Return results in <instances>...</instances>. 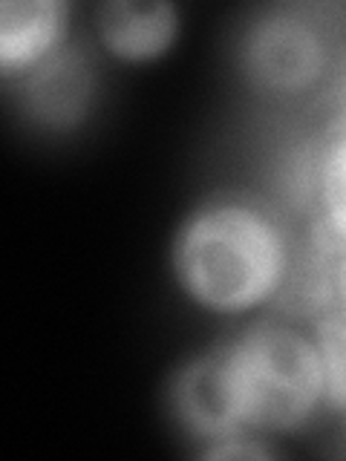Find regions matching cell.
I'll return each mask as SVG.
<instances>
[{
    "label": "cell",
    "instance_id": "6da1fadb",
    "mask_svg": "<svg viewBox=\"0 0 346 461\" xmlns=\"http://www.w3.org/2000/svg\"><path fill=\"white\" fill-rule=\"evenodd\" d=\"M288 245L280 225L249 202L223 199L191 211L170 242V274L194 306L249 314L286 280Z\"/></svg>",
    "mask_w": 346,
    "mask_h": 461
},
{
    "label": "cell",
    "instance_id": "7a4b0ae2",
    "mask_svg": "<svg viewBox=\"0 0 346 461\" xmlns=\"http://www.w3.org/2000/svg\"><path fill=\"white\" fill-rule=\"evenodd\" d=\"M220 349L231 401L245 432H292L326 401L321 355L306 331L254 323Z\"/></svg>",
    "mask_w": 346,
    "mask_h": 461
},
{
    "label": "cell",
    "instance_id": "3957f363",
    "mask_svg": "<svg viewBox=\"0 0 346 461\" xmlns=\"http://www.w3.org/2000/svg\"><path fill=\"white\" fill-rule=\"evenodd\" d=\"M242 76L260 93H306L326 69V41L292 9H274L245 29L240 43Z\"/></svg>",
    "mask_w": 346,
    "mask_h": 461
},
{
    "label": "cell",
    "instance_id": "277c9868",
    "mask_svg": "<svg viewBox=\"0 0 346 461\" xmlns=\"http://www.w3.org/2000/svg\"><path fill=\"white\" fill-rule=\"evenodd\" d=\"M168 410L173 421L194 441H202V447L245 432L231 401L223 349L202 352L173 372L168 384Z\"/></svg>",
    "mask_w": 346,
    "mask_h": 461
},
{
    "label": "cell",
    "instance_id": "5b68a950",
    "mask_svg": "<svg viewBox=\"0 0 346 461\" xmlns=\"http://www.w3.org/2000/svg\"><path fill=\"white\" fill-rule=\"evenodd\" d=\"M182 12L170 0H105L96 9V38L122 64H153L177 47Z\"/></svg>",
    "mask_w": 346,
    "mask_h": 461
},
{
    "label": "cell",
    "instance_id": "8992f818",
    "mask_svg": "<svg viewBox=\"0 0 346 461\" xmlns=\"http://www.w3.org/2000/svg\"><path fill=\"white\" fill-rule=\"evenodd\" d=\"M21 84V110L43 130H72L90 115L96 98V76L90 61L78 50H61Z\"/></svg>",
    "mask_w": 346,
    "mask_h": 461
},
{
    "label": "cell",
    "instance_id": "52a82bcc",
    "mask_svg": "<svg viewBox=\"0 0 346 461\" xmlns=\"http://www.w3.org/2000/svg\"><path fill=\"white\" fill-rule=\"evenodd\" d=\"M69 9L61 0L0 4V76L23 78L64 50Z\"/></svg>",
    "mask_w": 346,
    "mask_h": 461
},
{
    "label": "cell",
    "instance_id": "ba28073f",
    "mask_svg": "<svg viewBox=\"0 0 346 461\" xmlns=\"http://www.w3.org/2000/svg\"><path fill=\"white\" fill-rule=\"evenodd\" d=\"M312 338L317 343L323 366V389L332 407L346 412V314H326L314 326Z\"/></svg>",
    "mask_w": 346,
    "mask_h": 461
},
{
    "label": "cell",
    "instance_id": "9c48e42d",
    "mask_svg": "<svg viewBox=\"0 0 346 461\" xmlns=\"http://www.w3.org/2000/svg\"><path fill=\"white\" fill-rule=\"evenodd\" d=\"M321 205L332 234L346 242V133L329 144L321 158Z\"/></svg>",
    "mask_w": 346,
    "mask_h": 461
},
{
    "label": "cell",
    "instance_id": "30bf717a",
    "mask_svg": "<svg viewBox=\"0 0 346 461\" xmlns=\"http://www.w3.org/2000/svg\"><path fill=\"white\" fill-rule=\"evenodd\" d=\"M271 456L274 453L263 444V438H260L257 432H240V436L205 444L199 450V458H223V461H260Z\"/></svg>",
    "mask_w": 346,
    "mask_h": 461
},
{
    "label": "cell",
    "instance_id": "8fae6325",
    "mask_svg": "<svg viewBox=\"0 0 346 461\" xmlns=\"http://www.w3.org/2000/svg\"><path fill=\"white\" fill-rule=\"evenodd\" d=\"M335 294L341 303V312L346 314V249H343V257H341L338 271H335Z\"/></svg>",
    "mask_w": 346,
    "mask_h": 461
}]
</instances>
